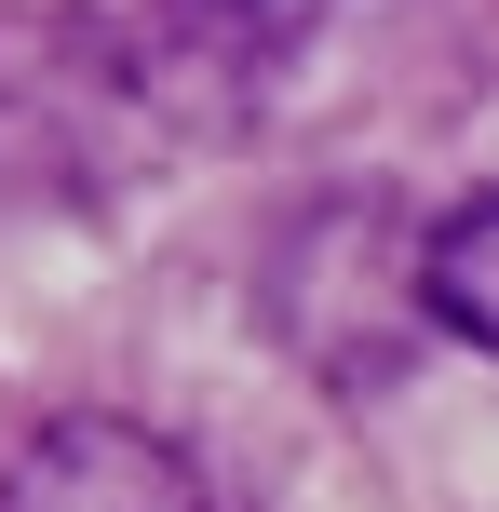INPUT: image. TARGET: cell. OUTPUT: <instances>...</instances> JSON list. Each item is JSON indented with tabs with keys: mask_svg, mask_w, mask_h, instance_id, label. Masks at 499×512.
Returning <instances> with one entry per match:
<instances>
[{
	"mask_svg": "<svg viewBox=\"0 0 499 512\" xmlns=\"http://www.w3.org/2000/svg\"><path fill=\"white\" fill-rule=\"evenodd\" d=\"M0 512H216L203 459L149 418H41V432L0 459Z\"/></svg>",
	"mask_w": 499,
	"mask_h": 512,
	"instance_id": "obj_1",
	"label": "cell"
},
{
	"mask_svg": "<svg viewBox=\"0 0 499 512\" xmlns=\"http://www.w3.org/2000/svg\"><path fill=\"white\" fill-rule=\"evenodd\" d=\"M419 310H432V337L499 364V189H473L419 230Z\"/></svg>",
	"mask_w": 499,
	"mask_h": 512,
	"instance_id": "obj_2",
	"label": "cell"
}]
</instances>
